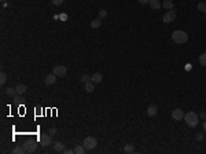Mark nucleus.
Returning a JSON list of instances; mask_svg holds the SVG:
<instances>
[{"mask_svg": "<svg viewBox=\"0 0 206 154\" xmlns=\"http://www.w3.org/2000/svg\"><path fill=\"white\" fill-rule=\"evenodd\" d=\"M85 150L87 149L84 147V144L81 146V144H78V146H76L74 147V153L76 154H85Z\"/></svg>", "mask_w": 206, "mask_h": 154, "instance_id": "412c9836", "label": "nucleus"}, {"mask_svg": "<svg viewBox=\"0 0 206 154\" xmlns=\"http://www.w3.org/2000/svg\"><path fill=\"white\" fill-rule=\"evenodd\" d=\"M203 131H205V132H206V120H205V121H203Z\"/></svg>", "mask_w": 206, "mask_h": 154, "instance_id": "473e14b6", "label": "nucleus"}, {"mask_svg": "<svg viewBox=\"0 0 206 154\" xmlns=\"http://www.w3.org/2000/svg\"><path fill=\"white\" fill-rule=\"evenodd\" d=\"M52 146H54V150L58 151V153H63V151H65V149H66L65 143H62V142H54Z\"/></svg>", "mask_w": 206, "mask_h": 154, "instance_id": "9d476101", "label": "nucleus"}, {"mask_svg": "<svg viewBox=\"0 0 206 154\" xmlns=\"http://www.w3.org/2000/svg\"><path fill=\"white\" fill-rule=\"evenodd\" d=\"M199 63H201V66H206V52L199 55Z\"/></svg>", "mask_w": 206, "mask_h": 154, "instance_id": "5701e85b", "label": "nucleus"}, {"mask_svg": "<svg viewBox=\"0 0 206 154\" xmlns=\"http://www.w3.org/2000/svg\"><path fill=\"white\" fill-rule=\"evenodd\" d=\"M205 19H206V12H205Z\"/></svg>", "mask_w": 206, "mask_h": 154, "instance_id": "72a5a7b5", "label": "nucleus"}, {"mask_svg": "<svg viewBox=\"0 0 206 154\" xmlns=\"http://www.w3.org/2000/svg\"><path fill=\"white\" fill-rule=\"evenodd\" d=\"M175 19H176V12L173 11V10L168 11V12L165 14V15L162 17V21H164L165 23H171V22H173Z\"/></svg>", "mask_w": 206, "mask_h": 154, "instance_id": "0eeeda50", "label": "nucleus"}, {"mask_svg": "<svg viewBox=\"0 0 206 154\" xmlns=\"http://www.w3.org/2000/svg\"><path fill=\"white\" fill-rule=\"evenodd\" d=\"M85 92H88V94H91V92H93V90H95V84L92 83V81H88V83H85Z\"/></svg>", "mask_w": 206, "mask_h": 154, "instance_id": "2eb2a0df", "label": "nucleus"}, {"mask_svg": "<svg viewBox=\"0 0 206 154\" xmlns=\"http://www.w3.org/2000/svg\"><path fill=\"white\" fill-rule=\"evenodd\" d=\"M107 17V11H106V10H100V11H99V18H100V19H103V18H106Z\"/></svg>", "mask_w": 206, "mask_h": 154, "instance_id": "a878e982", "label": "nucleus"}, {"mask_svg": "<svg viewBox=\"0 0 206 154\" xmlns=\"http://www.w3.org/2000/svg\"><path fill=\"white\" fill-rule=\"evenodd\" d=\"M102 80H103V76L100 73H93L91 76V80L89 81H92L93 84H99V83H102Z\"/></svg>", "mask_w": 206, "mask_h": 154, "instance_id": "9b49d317", "label": "nucleus"}, {"mask_svg": "<svg viewBox=\"0 0 206 154\" xmlns=\"http://www.w3.org/2000/svg\"><path fill=\"white\" fill-rule=\"evenodd\" d=\"M6 81H7V74L4 73V72H1V73H0V84H1V86H4V84H6Z\"/></svg>", "mask_w": 206, "mask_h": 154, "instance_id": "b1692460", "label": "nucleus"}, {"mask_svg": "<svg viewBox=\"0 0 206 154\" xmlns=\"http://www.w3.org/2000/svg\"><path fill=\"white\" fill-rule=\"evenodd\" d=\"M157 113H158V107L155 105H150L149 107H147V114H149L150 117H155Z\"/></svg>", "mask_w": 206, "mask_h": 154, "instance_id": "f8f14e48", "label": "nucleus"}, {"mask_svg": "<svg viewBox=\"0 0 206 154\" xmlns=\"http://www.w3.org/2000/svg\"><path fill=\"white\" fill-rule=\"evenodd\" d=\"M39 142L41 143V146L43 147H47V146H50L52 143V138L50 133H43L40 138H39Z\"/></svg>", "mask_w": 206, "mask_h": 154, "instance_id": "423d86ee", "label": "nucleus"}, {"mask_svg": "<svg viewBox=\"0 0 206 154\" xmlns=\"http://www.w3.org/2000/svg\"><path fill=\"white\" fill-rule=\"evenodd\" d=\"M52 73L55 74L57 77H65L66 73H68V69H66V66H63V65H57V66H54V69H52Z\"/></svg>", "mask_w": 206, "mask_h": 154, "instance_id": "20e7f679", "label": "nucleus"}, {"mask_svg": "<svg viewBox=\"0 0 206 154\" xmlns=\"http://www.w3.org/2000/svg\"><path fill=\"white\" fill-rule=\"evenodd\" d=\"M199 117H201V118H203V120H206V113H205V112H202V113L199 114Z\"/></svg>", "mask_w": 206, "mask_h": 154, "instance_id": "2f4dec72", "label": "nucleus"}, {"mask_svg": "<svg viewBox=\"0 0 206 154\" xmlns=\"http://www.w3.org/2000/svg\"><path fill=\"white\" fill-rule=\"evenodd\" d=\"M48 132H50V135H51V136L57 135V129H55V128H50V129H48Z\"/></svg>", "mask_w": 206, "mask_h": 154, "instance_id": "cd10ccee", "label": "nucleus"}, {"mask_svg": "<svg viewBox=\"0 0 206 154\" xmlns=\"http://www.w3.org/2000/svg\"><path fill=\"white\" fill-rule=\"evenodd\" d=\"M73 153H74V150H66V149L63 151V154H73Z\"/></svg>", "mask_w": 206, "mask_h": 154, "instance_id": "7c9ffc66", "label": "nucleus"}, {"mask_svg": "<svg viewBox=\"0 0 206 154\" xmlns=\"http://www.w3.org/2000/svg\"><path fill=\"white\" fill-rule=\"evenodd\" d=\"M162 7L166 8V10H173L175 4H173V1H172V0H164V1H162Z\"/></svg>", "mask_w": 206, "mask_h": 154, "instance_id": "4468645a", "label": "nucleus"}, {"mask_svg": "<svg viewBox=\"0 0 206 154\" xmlns=\"http://www.w3.org/2000/svg\"><path fill=\"white\" fill-rule=\"evenodd\" d=\"M172 40L176 44H184V43L188 41V33L184 32V30H175L172 33Z\"/></svg>", "mask_w": 206, "mask_h": 154, "instance_id": "f257e3e1", "label": "nucleus"}, {"mask_svg": "<svg viewBox=\"0 0 206 154\" xmlns=\"http://www.w3.org/2000/svg\"><path fill=\"white\" fill-rule=\"evenodd\" d=\"M196 10L205 14L206 12V1H201V3H198V4H196Z\"/></svg>", "mask_w": 206, "mask_h": 154, "instance_id": "aec40b11", "label": "nucleus"}, {"mask_svg": "<svg viewBox=\"0 0 206 154\" xmlns=\"http://www.w3.org/2000/svg\"><path fill=\"white\" fill-rule=\"evenodd\" d=\"M52 1V6H61V4H62L63 1H65V0H51Z\"/></svg>", "mask_w": 206, "mask_h": 154, "instance_id": "bb28decb", "label": "nucleus"}, {"mask_svg": "<svg viewBox=\"0 0 206 154\" xmlns=\"http://www.w3.org/2000/svg\"><path fill=\"white\" fill-rule=\"evenodd\" d=\"M44 83H46L47 86H54V84L57 83V76H55L54 73L47 74L46 79H44Z\"/></svg>", "mask_w": 206, "mask_h": 154, "instance_id": "1a4fd4ad", "label": "nucleus"}, {"mask_svg": "<svg viewBox=\"0 0 206 154\" xmlns=\"http://www.w3.org/2000/svg\"><path fill=\"white\" fill-rule=\"evenodd\" d=\"M15 90H17L18 95H22V94L26 92V86H25V84H18V86L15 87Z\"/></svg>", "mask_w": 206, "mask_h": 154, "instance_id": "f3484780", "label": "nucleus"}, {"mask_svg": "<svg viewBox=\"0 0 206 154\" xmlns=\"http://www.w3.org/2000/svg\"><path fill=\"white\" fill-rule=\"evenodd\" d=\"M12 153L14 154H25L26 153V150L23 146H15V147L12 149Z\"/></svg>", "mask_w": 206, "mask_h": 154, "instance_id": "a211bd4d", "label": "nucleus"}, {"mask_svg": "<svg viewBox=\"0 0 206 154\" xmlns=\"http://www.w3.org/2000/svg\"><path fill=\"white\" fill-rule=\"evenodd\" d=\"M196 140H198V142H201V140H202V139H203V133H196Z\"/></svg>", "mask_w": 206, "mask_h": 154, "instance_id": "c85d7f7f", "label": "nucleus"}, {"mask_svg": "<svg viewBox=\"0 0 206 154\" xmlns=\"http://www.w3.org/2000/svg\"><path fill=\"white\" fill-rule=\"evenodd\" d=\"M89 80H91V76H88V74H83V76H81V81H83L84 84L88 83Z\"/></svg>", "mask_w": 206, "mask_h": 154, "instance_id": "393cba45", "label": "nucleus"}, {"mask_svg": "<svg viewBox=\"0 0 206 154\" xmlns=\"http://www.w3.org/2000/svg\"><path fill=\"white\" fill-rule=\"evenodd\" d=\"M100 25H102V19L100 18H98V19H93L91 22V28L92 29H98V28H100Z\"/></svg>", "mask_w": 206, "mask_h": 154, "instance_id": "6ab92c4d", "label": "nucleus"}, {"mask_svg": "<svg viewBox=\"0 0 206 154\" xmlns=\"http://www.w3.org/2000/svg\"><path fill=\"white\" fill-rule=\"evenodd\" d=\"M172 117H173V120L176 121H180L184 118V112L181 109H175L173 112H172Z\"/></svg>", "mask_w": 206, "mask_h": 154, "instance_id": "6e6552de", "label": "nucleus"}, {"mask_svg": "<svg viewBox=\"0 0 206 154\" xmlns=\"http://www.w3.org/2000/svg\"><path fill=\"white\" fill-rule=\"evenodd\" d=\"M83 144H84V147H85L87 150H93V149L96 147L98 140H96V138H93V136H87L85 139H84Z\"/></svg>", "mask_w": 206, "mask_h": 154, "instance_id": "7ed1b4c3", "label": "nucleus"}, {"mask_svg": "<svg viewBox=\"0 0 206 154\" xmlns=\"http://www.w3.org/2000/svg\"><path fill=\"white\" fill-rule=\"evenodd\" d=\"M137 1H139L140 4H149V1H150V0H137Z\"/></svg>", "mask_w": 206, "mask_h": 154, "instance_id": "c756f323", "label": "nucleus"}, {"mask_svg": "<svg viewBox=\"0 0 206 154\" xmlns=\"http://www.w3.org/2000/svg\"><path fill=\"white\" fill-rule=\"evenodd\" d=\"M22 146L25 147L26 153H33L37 150V142H34V140H28V142L22 143Z\"/></svg>", "mask_w": 206, "mask_h": 154, "instance_id": "39448f33", "label": "nucleus"}, {"mask_svg": "<svg viewBox=\"0 0 206 154\" xmlns=\"http://www.w3.org/2000/svg\"><path fill=\"white\" fill-rule=\"evenodd\" d=\"M6 94L7 95H8V97H15V95H17V90H15V88H11V87H8V88H7L6 90Z\"/></svg>", "mask_w": 206, "mask_h": 154, "instance_id": "4be33fe9", "label": "nucleus"}, {"mask_svg": "<svg viewBox=\"0 0 206 154\" xmlns=\"http://www.w3.org/2000/svg\"><path fill=\"white\" fill-rule=\"evenodd\" d=\"M124 151H125L126 154H133L135 153V146L131 144V143H128V144H125V147H124Z\"/></svg>", "mask_w": 206, "mask_h": 154, "instance_id": "dca6fc26", "label": "nucleus"}, {"mask_svg": "<svg viewBox=\"0 0 206 154\" xmlns=\"http://www.w3.org/2000/svg\"><path fill=\"white\" fill-rule=\"evenodd\" d=\"M184 121L186 124L191 128H195L198 125V121H199V116L195 113V112H188V113L184 114Z\"/></svg>", "mask_w": 206, "mask_h": 154, "instance_id": "f03ea898", "label": "nucleus"}, {"mask_svg": "<svg viewBox=\"0 0 206 154\" xmlns=\"http://www.w3.org/2000/svg\"><path fill=\"white\" fill-rule=\"evenodd\" d=\"M149 6L151 7V8H154V10H158V8H161V1L160 0H150L149 1Z\"/></svg>", "mask_w": 206, "mask_h": 154, "instance_id": "ddd939ff", "label": "nucleus"}]
</instances>
